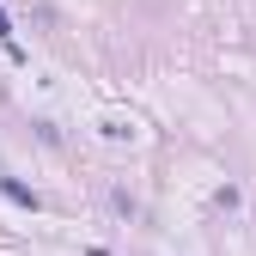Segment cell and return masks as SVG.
Returning <instances> with one entry per match:
<instances>
[{
	"label": "cell",
	"instance_id": "1",
	"mask_svg": "<svg viewBox=\"0 0 256 256\" xmlns=\"http://www.w3.org/2000/svg\"><path fill=\"white\" fill-rule=\"evenodd\" d=\"M0 196H6V202H18V208H30V214H37V196H30V189H24V183H12V177H0Z\"/></svg>",
	"mask_w": 256,
	"mask_h": 256
},
{
	"label": "cell",
	"instance_id": "2",
	"mask_svg": "<svg viewBox=\"0 0 256 256\" xmlns=\"http://www.w3.org/2000/svg\"><path fill=\"white\" fill-rule=\"evenodd\" d=\"M0 43H6V49L18 55V43H12V18H6V12H0Z\"/></svg>",
	"mask_w": 256,
	"mask_h": 256
},
{
	"label": "cell",
	"instance_id": "3",
	"mask_svg": "<svg viewBox=\"0 0 256 256\" xmlns=\"http://www.w3.org/2000/svg\"><path fill=\"white\" fill-rule=\"evenodd\" d=\"M92 256H110V250H92Z\"/></svg>",
	"mask_w": 256,
	"mask_h": 256
}]
</instances>
